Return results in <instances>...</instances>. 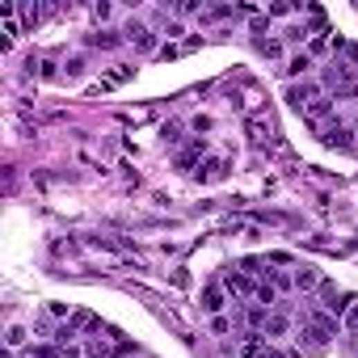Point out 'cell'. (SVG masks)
Wrapping results in <instances>:
<instances>
[{
	"mask_svg": "<svg viewBox=\"0 0 358 358\" xmlns=\"http://www.w3.org/2000/svg\"><path fill=\"white\" fill-rule=\"evenodd\" d=\"M51 9H38V5H21V30H34Z\"/></svg>",
	"mask_w": 358,
	"mask_h": 358,
	"instance_id": "obj_13",
	"label": "cell"
},
{
	"mask_svg": "<svg viewBox=\"0 0 358 358\" xmlns=\"http://www.w3.org/2000/svg\"><path fill=\"white\" fill-rule=\"evenodd\" d=\"M333 101H337V97H316L312 106H308V114H303V118H308V123L316 127L321 118H329V114H333Z\"/></svg>",
	"mask_w": 358,
	"mask_h": 358,
	"instance_id": "obj_10",
	"label": "cell"
},
{
	"mask_svg": "<svg viewBox=\"0 0 358 358\" xmlns=\"http://www.w3.org/2000/svg\"><path fill=\"white\" fill-rule=\"evenodd\" d=\"M220 177H228V161L224 156H211V161L198 165V181H220Z\"/></svg>",
	"mask_w": 358,
	"mask_h": 358,
	"instance_id": "obj_8",
	"label": "cell"
},
{
	"mask_svg": "<svg viewBox=\"0 0 358 358\" xmlns=\"http://www.w3.org/2000/svg\"><path fill=\"white\" fill-rule=\"evenodd\" d=\"M202 147H207V143H202V139H198V143H190V147L181 152V156H177V169H194V161L202 156Z\"/></svg>",
	"mask_w": 358,
	"mask_h": 358,
	"instance_id": "obj_15",
	"label": "cell"
},
{
	"mask_svg": "<svg viewBox=\"0 0 358 358\" xmlns=\"http://www.w3.org/2000/svg\"><path fill=\"white\" fill-rule=\"evenodd\" d=\"M26 358H64V350H55V346H34Z\"/></svg>",
	"mask_w": 358,
	"mask_h": 358,
	"instance_id": "obj_20",
	"label": "cell"
},
{
	"mask_svg": "<svg viewBox=\"0 0 358 358\" xmlns=\"http://www.w3.org/2000/svg\"><path fill=\"white\" fill-rule=\"evenodd\" d=\"M224 287H228V295H258V283H253L244 270H228L224 274Z\"/></svg>",
	"mask_w": 358,
	"mask_h": 358,
	"instance_id": "obj_6",
	"label": "cell"
},
{
	"mask_svg": "<svg viewBox=\"0 0 358 358\" xmlns=\"http://www.w3.org/2000/svg\"><path fill=\"white\" fill-rule=\"evenodd\" d=\"M253 46H258L262 55H270V60H278V55H283V42H278V38H253Z\"/></svg>",
	"mask_w": 358,
	"mask_h": 358,
	"instance_id": "obj_16",
	"label": "cell"
},
{
	"mask_svg": "<svg viewBox=\"0 0 358 358\" xmlns=\"http://www.w3.org/2000/svg\"><path fill=\"white\" fill-rule=\"evenodd\" d=\"M316 291H321V308H325V312H333V316H346L354 303H358L350 291H337V283H325V278H321V287H316Z\"/></svg>",
	"mask_w": 358,
	"mask_h": 358,
	"instance_id": "obj_1",
	"label": "cell"
},
{
	"mask_svg": "<svg viewBox=\"0 0 358 358\" xmlns=\"http://www.w3.org/2000/svg\"><path fill=\"white\" fill-rule=\"evenodd\" d=\"M21 341H26V329H21V325H13V329H9V346H13V350H17V346H21Z\"/></svg>",
	"mask_w": 358,
	"mask_h": 358,
	"instance_id": "obj_25",
	"label": "cell"
},
{
	"mask_svg": "<svg viewBox=\"0 0 358 358\" xmlns=\"http://www.w3.org/2000/svg\"><path fill=\"white\" fill-rule=\"evenodd\" d=\"M258 303H262V308H270V303H278V291H274L270 283H258Z\"/></svg>",
	"mask_w": 358,
	"mask_h": 358,
	"instance_id": "obj_19",
	"label": "cell"
},
{
	"mask_svg": "<svg viewBox=\"0 0 358 358\" xmlns=\"http://www.w3.org/2000/svg\"><path fill=\"white\" fill-rule=\"evenodd\" d=\"M161 135H165V143H177V139H181V127H177V123H169Z\"/></svg>",
	"mask_w": 358,
	"mask_h": 358,
	"instance_id": "obj_24",
	"label": "cell"
},
{
	"mask_svg": "<svg viewBox=\"0 0 358 358\" xmlns=\"http://www.w3.org/2000/svg\"><path fill=\"white\" fill-rule=\"evenodd\" d=\"M291 13H295V5H270L266 17H291Z\"/></svg>",
	"mask_w": 358,
	"mask_h": 358,
	"instance_id": "obj_23",
	"label": "cell"
},
{
	"mask_svg": "<svg viewBox=\"0 0 358 358\" xmlns=\"http://www.w3.org/2000/svg\"><path fill=\"white\" fill-rule=\"evenodd\" d=\"M131 76H135V68H127V64H118V68H114L110 76H101V84H97V89H101V93H110V89H118V84H127Z\"/></svg>",
	"mask_w": 358,
	"mask_h": 358,
	"instance_id": "obj_9",
	"label": "cell"
},
{
	"mask_svg": "<svg viewBox=\"0 0 358 358\" xmlns=\"http://www.w3.org/2000/svg\"><path fill=\"white\" fill-rule=\"evenodd\" d=\"M262 333H266V337H283V333H287V316H283V312H270V321H266Z\"/></svg>",
	"mask_w": 358,
	"mask_h": 358,
	"instance_id": "obj_17",
	"label": "cell"
},
{
	"mask_svg": "<svg viewBox=\"0 0 358 358\" xmlns=\"http://www.w3.org/2000/svg\"><path fill=\"white\" fill-rule=\"evenodd\" d=\"M308 68H312V55H308V51H303V55H295V60L287 64V76H303Z\"/></svg>",
	"mask_w": 358,
	"mask_h": 358,
	"instance_id": "obj_18",
	"label": "cell"
},
{
	"mask_svg": "<svg viewBox=\"0 0 358 358\" xmlns=\"http://www.w3.org/2000/svg\"><path fill=\"white\" fill-rule=\"evenodd\" d=\"M316 97H321V84H312V80H303V84H291V89H287V101H291L299 114H308V106H312Z\"/></svg>",
	"mask_w": 358,
	"mask_h": 358,
	"instance_id": "obj_3",
	"label": "cell"
},
{
	"mask_svg": "<svg viewBox=\"0 0 358 358\" xmlns=\"http://www.w3.org/2000/svg\"><path fill=\"white\" fill-rule=\"evenodd\" d=\"M321 143H329V147H341V152H354L350 127H341V123H325V127H321Z\"/></svg>",
	"mask_w": 358,
	"mask_h": 358,
	"instance_id": "obj_5",
	"label": "cell"
},
{
	"mask_svg": "<svg viewBox=\"0 0 358 358\" xmlns=\"http://www.w3.org/2000/svg\"><path fill=\"white\" fill-rule=\"evenodd\" d=\"M224 303H228V287L224 283H207V287H202V312H207V316H220Z\"/></svg>",
	"mask_w": 358,
	"mask_h": 358,
	"instance_id": "obj_4",
	"label": "cell"
},
{
	"mask_svg": "<svg viewBox=\"0 0 358 358\" xmlns=\"http://www.w3.org/2000/svg\"><path fill=\"white\" fill-rule=\"evenodd\" d=\"M80 72H84V60H80V55H72V60L64 64V76H80Z\"/></svg>",
	"mask_w": 358,
	"mask_h": 358,
	"instance_id": "obj_22",
	"label": "cell"
},
{
	"mask_svg": "<svg viewBox=\"0 0 358 358\" xmlns=\"http://www.w3.org/2000/svg\"><path fill=\"white\" fill-rule=\"evenodd\" d=\"M346 329H350V333H358V303H354V308L346 312Z\"/></svg>",
	"mask_w": 358,
	"mask_h": 358,
	"instance_id": "obj_27",
	"label": "cell"
},
{
	"mask_svg": "<svg viewBox=\"0 0 358 358\" xmlns=\"http://www.w3.org/2000/svg\"><path fill=\"white\" fill-rule=\"evenodd\" d=\"M123 38H127V34H118V30H97V34H89V42H93V46H101V51H114Z\"/></svg>",
	"mask_w": 358,
	"mask_h": 358,
	"instance_id": "obj_11",
	"label": "cell"
},
{
	"mask_svg": "<svg viewBox=\"0 0 358 358\" xmlns=\"http://www.w3.org/2000/svg\"><path fill=\"white\" fill-rule=\"evenodd\" d=\"M236 9H228V5H215V9H207L202 13V21H224V17H232Z\"/></svg>",
	"mask_w": 358,
	"mask_h": 358,
	"instance_id": "obj_21",
	"label": "cell"
},
{
	"mask_svg": "<svg viewBox=\"0 0 358 358\" xmlns=\"http://www.w3.org/2000/svg\"><path fill=\"white\" fill-rule=\"evenodd\" d=\"M333 55H346V64H350V68H358V42L337 38V42H333Z\"/></svg>",
	"mask_w": 358,
	"mask_h": 358,
	"instance_id": "obj_14",
	"label": "cell"
},
{
	"mask_svg": "<svg viewBox=\"0 0 358 358\" xmlns=\"http://www.w3.org/2000/svg\"><path fill=\"white\" fill-rule=\"evenodd\" d=\"M190 127H194V131H198V135H207V131H211V118H207V114H198V118H194V123H190Z\"/></svg>",
	"mask_w": 358,
	"mask_h": 358,
	"instance_id": "obj_26",
	"label": "cell"
},
{
	"mask_svg": "<svg viewBox=\"0 0 358 358\" xmlns=\"http://www.w3.org/2000/svg\"><path fill=\"white\" fill-rule=\"evenodd\" d=\"M325 84H329L337 97H341V93H350V89H354V68H350V64H341V60L333 55V64L325 68Z\"/></svg>",
	"mask_w": 358,
	"mask_h": 358,
	"instance_id": "obj_2",
	"label": "cell"
},
{
	"mask_svg": "<svg viewBox=\"0 0 358 358\" xmlns=\"http://www.w3.org/2000/svg\"><path fill=\"white\" fill-rule=\"evenodd\" d=\"M295 287H299V291H312V287H321L316 270H312V266H299V270H295Z\"/></svg>",
	"mask_w": 358,
	"mask_h": 358,
	"instance_id": "obj_12",
	"label": "cell"
},
{
	"mask_svg": "<svg viewBox=\"0 0 358 358\" xmlns=\"http://www.w3.org/2000/svg\"><path fill=\"white\" fill-rule=\"evenodd\" d=\"M123 34H127V42H135V51H156V38H152V30L139 26V21H131Z\"/></svg>",
	"mask_w": 358,
	"mask_h": 358,
	"instance_id": "obj_7",
	"label": "cell"
}]
</instances>
